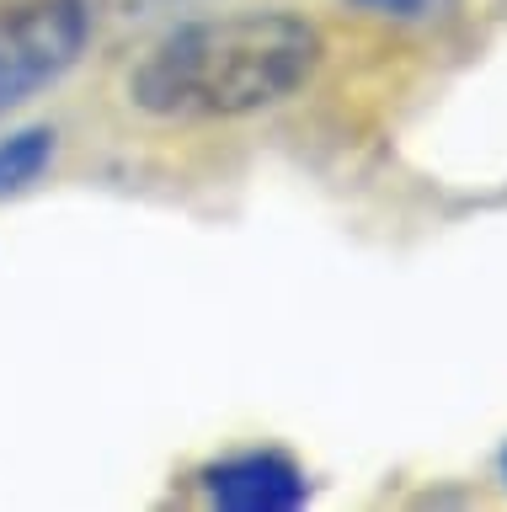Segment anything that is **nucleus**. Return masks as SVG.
Wrapping results in <instances>:
<instances>
[{"label":"nucleus","instance_id":"nucleus-6","mask_svg":"<svg viewBox=\"0 0 507 512\" xmlns=\"http://www.w3.org/2000/svg\"><path fill=\"white\" fill-rule=\"evenodd\" d=\"M363 11H379V16H422L433 0H353Z\"/></svg>","mask_w":507,"mask_h":512},{"label":"nucleus","instance_id":"nucleus-1","mask_svg":"<svg viewBox=\"0 0 507 512\" xmlns=\"http://www.w3.org/2000/svg\"><path fill=\"white\" fill-rule=\"evenodd\" d=\"M321 32L294 11H225L171 27L129 75L150 118H246L321 70Z\"/></svg>","mask_w":507,"mask_h":512},{"label":"nucleus","instance_id":"nucleus-2","mask_svg":"<svg viewBox=\"0 0 507 512\" xmlns=\"http://www.w3.org/2000/svg\"><path fill=\"white\" fill-rule=\"evenodd\" d=\"M91 38L81 0H17L0 11V118L33 102L81 59Z\"/></svg>","mask_w":507,"mask_h":512},{"label":"nucleus","instance_id":"nucleus-7","mask_svg":"<svg viewBox=\"0 0 507 512\" xmlns=\"http://www.w3.org/2000/svg\"><path fill=\"white\" fill-rule=\"evenodd\" d=\"M502 475H507V454H502Z\"/></svg>","mask_w":507,"mask_h":512},{"label":"nucleus","instance_id":"nucleus-4","mask_svg":"<svg viewBox=\"0 0 507 512\" xmlns=\"http://www.w3.org/2000/svg\"><path fill=\"white\" fill-rule=\"evenodd\" d=\"M54 160V134L49 128H27V134L0 139V192H17L38 182V171Z\"/></svg>","mask_w":507,"mask_h":512},{"label":"nucleus","instance_id":"nucleus-3","mask_svg":"<svg viewBox=\"0 0 507 512\" xmlns=\"http://www.w3.org/2000/svg\"><path fill=\"white\" fill-rule=\"evenodd\" d=\"M203 491L225 512H294L310 496L299 464L283 454H241V459L209 464L203 470Z\"/></svg>","mask_w":507,"mask_h":512},{"label":"nucleus","instance_id":"nucleus-5","mask_svg":"<svg viewBox=\"0 0 507 512\" xmlns=\"http://www.w3.org/2000/svg\"><path fill=\"white\" fill-rule=\"evenodd\" d=\"M86 6V22L97 27H150V22H161V16H177V11H193L203 6V0H81Z\"/></svg>","mask_w":507,"mask_h":512}]
</instances>
